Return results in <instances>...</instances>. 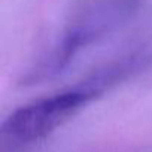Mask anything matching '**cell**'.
I'll list each match as a JSON object with an SVG mask.
<instances>
[{"label":"cell","instance_id":"cell-2","mask_svg":"<svg viewBox=\"0 0 152 152\" xmlns=\"http://www.w3.org/2000/svg\"><path fill=\"white\" fill-rule=\"evenodd\" d=\"M131 12L133 3L130 0H107L90 5L70 23L49 57H46L37 70L30 73L28 79L36 81L60 75L85 46L115 28Z\"/></svg>","mask_w":152,"mask_h":152},{"label":"cell","instance_id":"cell-1","mask_svg":"<svg viewBox=\"0 0 152 152\" xmlns=\"http://www.w3.org/2000/svg\"><path fill=\"white\" fill-rule=\"evenodd\" d=\"M100 91L90 85L61 91L14 110L2 124L6 137L18 143H34L46 139L91 103Z\"/></svg>","mask_w":152,"mask_h":152}]
</instances>
